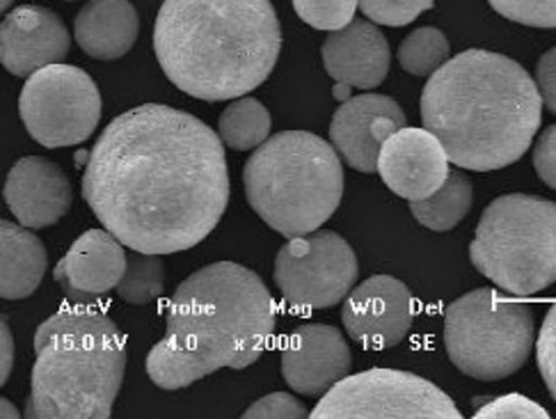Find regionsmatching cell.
<instances>
[{"label": "cell", "instance_id": "cell-30", "mask_svg": "<svg viewBox=\"0 0 556 419\" xmlns=\"http://www.w3.org/2000/svg\"><path fill=\"white\" fill-rule=\"evenodd\" d=\"M243 417L248 419H303L309 417L305 406L295 399L293 394L287 392H273L264 399L254 402Z\"/></svg>", "mask_w": 556, "mask_h": 419}, {"label": "cell", "instance_id": "cell-34", "mask_svg": "<svg viewBox=\"0 0 556 419\" xmlns=\"http://www.w3.org/2000/svg\"><path fill=\"white\" fill-rule=\"evenodd\" d=\"M14 367V338L8 319L0 321V383L8 385V379Z\"/></svg>", "mask_w": 556, "mask_h": 419}, {"label": "cell", "instance_id": "cell-28", "mask_svg": "<svg viewBox=\"0 0 556 419\" xmlns=\"http://www.w3.org/2000/svg\"><path fill=\"white\" fill-rule=\"evenodd\" d=\"M508 21L529 28H556V0H488Z\"/></svg>", "mask_w": 556, "mask_h": 419}, {"label": "cell", "instance_id": "cell-22", "mask_svg": "<svg viewBox=\"0 0 556 419\" xmlns=\"http://www.w3.org/2000/svg\"><path fill=\"white\" fill-rule=\"evenodd\" d=\"M469 208H472V181L463 173H448L446 181L431 198L410 202V214L415 220L433 229V232L454 229L460 225V220H465Z\"/></svg>", "mask_w": 556, "mask_h": 419}, {"label": "cell", "instance_id": "cell-15", "mask_svg": "<svg viewBox=\"0 0 556 419\" xmlns=\"http://www.w3.org/2000/svg\"><path fill=\"white\" fill-rule=\"evenodd\" d=\"M448 156L429 129H399L382 144L378 173L399 198L417 202L431 198L448 177Z\"/></svg>", "mask_w": 556, "mask_h": 419}, {"label": "cell", "instance_id": "cell-8", "mask_svg": "<svg viewBox=\"0 0 556 419\" xmlns=\"http://www.w3.org/2000/svg\"><path fill=\"white\" fill-rule=\"evenodd\" d=\"M533 344L536 321L520 296H504L493 287H481L446 307V355L469 379H508L527 365Z\"/></svg>", "mask_w": 556, "mask_h": 419}, {"label": "cell", "instance_id": "cell-23", "mask_svg": "<svg viewBox=\"0 0 556 419\" xmlns=\"http://www.w3.org/2000/svg\"><path fill=\"white\" fill-rule=\"evenodd\" d=\"M270 127V113L260 99L239 97L223 111L218 119V136L231 150L248 152L268 140Z\"/></svg>", "mask_w": 556, "mask_h": 419}, {"label": "cell", "instance_id": "cell-6", "mask_svg": "<svg viewBox=\"0 0 556 419\" xmlns=\"http://www.w3.org/2000/svg\"><path fill=\"white\" fill-rule=\"evenodd\" d=\"M250 206L287 239L328 223L344 195V165L332 144L309 131H280L256 147L243 170Z\"/></svg>", "mask_w": 556, "mask_h": 419}, {"label": "cell", "instance_id": "cell-5", "mask_svg": "<svg viewBox=\"0 0 556 419\" xmlns=\"http://www.w3.org/2000/svg\"><path fill=\"white\" fill-rule=\"evenodd\" d=\"M126 371L117 323L88 305L62 307L35 332L26 417L109 419Z\"/></svg>", "mask_w": 556, "mask_h": 419}, {"label": "cell", "instance_id": "cell-1", "mask_svg": "<svg viewBox=\"0 0 556 419\" xmlns=\"http://www.w3.org/2000/svg\"><path fill=\"white\" fill-rule=\"evenodd\" d=\"M225 142L195 115L144 103L117 115L88 154L83 198L124 245L173 255L202 243L229 204Z\"/></svg>", "mask_w": 556, "mask_h": 419}, {"label": "cell", "instance_id": "cell-9", "mask_svg": "<svg viewBox=\"0 0 556 419\" xmlns=\"http://www.w3.org/2000/svg\"><path fill=\"white\" fill-rule=\"evenodd\" d=\"M314 419H460L446 392L417 373L378 367L346 376L332 385L316 408Z\"/></svg>", "mask_w": 556, "mask_h": 419}, {"label": "cell", "instance_id": "cell-37", "mask_svg": "<svg viewBox=\"0 0 556 419\" xmlns=\"http://www.w3.org/2000/svg\"><path fill=\"white\" fill-rule=\"evenodd\" d=\"M12 3H14V0H0V10L8 12V8H12Z\"/></svg>", "mask_w": 556, "mask_h": 419}, {"label": "cell", "instance_id": "cell-14", "mask_svg": "<svg viewBox=\"0 0 556 419\" xmlns=\"http://www.w3.org/2000/svg\"><path fill=\"white\" fill-rule=\"evenodd\" d=\"M353 367L351 348L337 328L309 323L295 328L282 346V379L303 396H324L346 379Z\"/></svg>", "mask_w": 556, "mask_h": 419}, {"label": "cell", "instance_id": "cell-32", "mask_svg": "<svg viewBox=\"0 0 556 419\" xmlns=\"http://www.w3.org/2000/svg\"><path fill=\"white\" fill-rule=\"evenodd\" d=\"M533 167L543 183L556 191V124L539 136V142L533 147Z\"/></svg>", "mask_w": 556, "mask_h": 419}, {"label": "cell", "instance_id": "cell-25", "mask_svg": "<svg viewBox=\"0 0 556 419\" xmlns=\"http://www.w3.org/2000/svg\"><path fill=\"white\" fill-rule=\"evenodd\" d=\"M448 39L440 28H417L401 41L399 62L413 76H433L448 60Z\"/></svg>", "mask_w": 556, "mask_h": 419}, {"label": "cell", "instance_id": "cell-11", "mask_svg": "<svg viewBox=\"0 0 556 419\" xmlns=\"http://www.w3.org/2000/svg\"><path fill=\"white\" fill-rule=\"evenodd\" d=\"M357 274V255L349 241L330 229H316L280 247L273 278L289 307L314 312L346 301Z\"/></svg>", "mask_w": 556, "mask_h": 419}, {"label": "cell", "instance_id": "cell-2", "mask_svg": "<svg viewBox=\"0 0 556 419\" xmlns=\"http://www.w3.org/2000/svg\"><path fill=\"white\" fill-rule=\"evenodd\" d=\"M536 80L502 53L469 49L448 58L421 92V122L463 170L493 173L520 161L539 134Z\"/></svg>", "mask_w": 556, "mask_h": 419}, {"label": "cell", "instance_id": "cell-29", "mask_svg": "<svg viewBox=\"0 0 556 419\" xmlns=\"http://www.w3.org/2000/svg\"><path fill=\"white\" fill-rule=\"evenodd\" d=\"M477 419H547L549 412L522 394H504L475 412Z\"/></svg>", "mask_w": 556, "mask_h": 419}, {"label": "cell", "instance_id": "cell-16", "mask_svg": "<svg viewBox=\"0 0 556 419\" xmlns=\"http://www.w3.org/2000/svg\"><path fill=\"white\" fill-rule=\"evenodd\" d=\"M70 47L72 39L62 18L47 8H16L5 14L0 26V62L18 78L33 76L49 65H60Z\"/></svg>", "mask_w": 556, "mask_h": 419}, {"label": "cell", "instance_id": "cell-12", "mask_svg": "<svg viewBox=\"0 0 556 419\" xmlns=\"http://www.w3.org/2000/svg\"><path fill=\"white\" fill-rule=\"evenodd\" d=\"M415 312L417 305L408 287L392 276H374L349 293L341 321L353 342L382 351L405 340Z\"/></svg>", "mask_w": 556, "mask_h": 419}, {"label": "cell", "instance_id": "cell-35", "mask_svg": "<svg viewBox=\"0 0 556 419\" xmlns=\"http://www.w3.org/2000/svg\"><path fill=\"white\" fill-rule=\"evenodd\" d=\"M332 97L339 99V101H349L351 99V86H346V82H337V86L332 88Z\"/></svg>", "mask_w": 556, "mask_h": 419}, {"label": "cell", "instance_id": "cell-13", "mask_svg": "<svg viewBox=\"0 0 556 419\" xmlns=\"http://www.w3.org/2000/svg\"><path fill=\"white\" fill-rule=\"evenodd\" d=\"M405 127V113L392 97L367 92L341 103L330 122L337 154L357 173H378L382 144Z\"/></svg>", "mask_w": 556, "mask_h": 419}, {"label": "cell", "instance_id": "cell-24", "mask_svg": "<svg viewBox=\"0 0 556 419\" xmlns=\"http://www.w3.org/2000/svg\"><path fill=\"white\" fill-rule=\"evenodd\" d=\"M165 266L161 255H147L134 250L126 257V270L117 284V296L128 305H149L163 293Z\"/></svg>", "mask_w": 556, "mask_h": 419}, {"label": "cell", "instance_id": "cell-18", "mask_svg": "<svg viewBox=\"0 0 556 419\" xmlns=\"http://www.w3.org/2000/svg\"><path fill=\"white\" fill-rule=\"evenodd\" d=\"M126 257L124 243L109 229H88L58 262L53 280L72 301L99 299L117 289L126 270Z\"/></svg>", "mask_w": 556, "mask_h": 419}, {"label": "cell", "instance_id": "cell-38", "mask_svg": "<svg viewBox=\"0 0 556 419\" xmlns=\"http://www.w3.org/2000/svg\"><path fill=\"white\" fill-rule=\"evenodd\" d=\"M70 3H72V0H70Z\"/></svg>", "mask_w": 556, "mask_h": 419}, {"label": "cell", "instance_id": "cell-36", "mask_svg": "<svg viewBox=\"0 0 556 419\" xmlns=\"http://www.w3.org/2000/svg\"><path fill=\"white\" fill-rule=\"evenodd\" d=\"M0 417H21V412L18 410H14V406H12V402H8V399H3L0 402Z\"/></svg>", "mask_w": 556, "mask_h": 419}, {"label": "cell", "instance_id": "cell-33", "mask_svg": "<svg viewBox=\"0 0 556 419\" xmlns=\"http://www.w3.org/2000/svg\"><path fill=\"white\" fill-rule=\"evenodd\" d=\"M536 86L541 92V99L549 113L556 115V47L549 49L536 67Z\"/></svg>", "mask_w": 556, "mask_h": 419}, {"label": "cell", "instance_id": "cell-21", "mask_svg": "<svg viewBox=\"0 0 556 419\" xmlns=\"http://www.w3.org/2000/svg\"><path fill=\"white\" fill-rule=\"evenodd\" d=\"M47 247L28 227L0 220V296L28 299L47 270Z\"/></svg>", "mask_w": 556, "mask_h": 419}, {"label": "cell", "instance_id": "cell-31", "mask_svg": "<svg viewBox=\"0 0 556 419\" xmlns=\"http://www.w3.org/2000/svg\"><path fill=\"white\" fill-rule=\"evenodd\" d=\"M539 369L543 381L556 399V303L545 314V321L539 332Z\"/></svg>", "mask_w": 556, "mask_h": 419}, {"label": "cell", "instance_id": "cell-26", "mask_svg": "<svg viewBox=\"0 0 556 419\" xmlns=\"http://www.w3.org/2000/svg\"><path fill=\"white\" fill-rule=\"evenodd\" d=\"M359 0H293V10L316 30H341L355 21Z\"/></svg>", "mask_w": 556, "mask_h": 419}, {"label": "cell", "instance_id": "cell-10", "mask_svg": "<svg viewBox=\"0 0 556 419\" xmlns=\"http://www.w3.org/2000/svg\"><path fill=\"white\" fill-rule=\"evenodd\" d=\"M18 115L39 144L58 150L88 140L101 119L94 80L72 65H49L28 76L18 97Z\"/></svg>", "mask_w": 556, "mask_h": 419}, {"label": "cell", "instance_id": "cell-17", "mask_svg": "<svg viewBox=\"0 0 556 419\" xmlns=\"http://www.w3.org/2000/svg\"><path fill=\"white\" fill-rule=\"evenodd\" d=\"M3 195L12 216L21 225L45 229L67 216L72 206V181L53 161L26 156L12 165Z\"/></svg>", "mask_w": 556, "mask_h": 419}, {"label": "cell", "instance_id": "cell-4", "mask_svg": "<svg viewBox=\"0 0 556 419\" xmlns=\"http://www.w3.org/2000/svg\"><path fill=\"white\" fill-rule=\"evenodd\" d=\"M282 30L270 0H163L154 53L181 92L202 101L239 99L273 74Z\"/></svg>", "mask_w": 556, "mask_h": 419}, {"label": "cell", "instance_id": "cell-20", "mask_svg": "<svg viewBox=\"0 0 556 419\" xmlns=\"http://www.w3.org/2000/svg\"><path fill=\"white\" fill-rule=\"evenodd\" d=\"M140 18L128 0H88L74 21L78 47L94 60H119L134 49Z\"/></svg>", "mask_w": 556, "mask_h": 419}, {"label": "cell", "instance_id": "cell-19", "mask_svg": "<svg viewBox=\"0 0 556 419\" xmlns=\"http://www.w3.org/2000/svg\"><path fill=\"white\" fill-rule=\"evenodd\" d=\"M326 72L351 88L374 90L388 78L390 72V45L376 28L374 21L355 18L346 28L334 30L324 41Z\"/></svg>", "mask_w": 556, "mask_h": 419}, {"label": "cell", "instance_id": "cell-27", "mask_svg": "<svg viewBox=\"0 0 556 419\" xmlns=\"http://www.w3.org/2000/svg\"><path fill=\"white\" fill-rule=\"evenodd\" d=\"M435 0H359V10L380 26L401 28L433 8Z\"/></svg>", "mask_w": 556, "mask_h": 419}, {"label": "cell", "instance_id": "cell-3", "mask_svg": "<svg viewBox=\"0 0 556 419\" xmlns=\"http://www.w3.org/2000/svg\"><path fill=\"white\" fill-rule=\"evenodd\" d=\"M273 332L275 303L264 280L241 264H208L175 291L144 369L161 390H181L220 369L254 365Z\"/></svg>", "mask_w": 556, "mask_h": 419}, {"label": "cell", "instance_id": "cell-7", "mask_svg": "<svg viewBox=\"0 0 556 419\" xmlns=\"http://www.w3.org/2000/svg\"><path fill=\"white\" fill-rule=\"evenodd\" d=\"M469 259L513 296H536L556 282V202L508 193L485 206Z\"/></svg>", "mask_w": 556, "mask_h": 419}]
</instances>
